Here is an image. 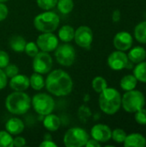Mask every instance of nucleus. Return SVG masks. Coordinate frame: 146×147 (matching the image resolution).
<instances>
[{
    "mask_svg": "<svg viewBox=\"0 0 146 147\" xmlns=\"http://www.w3.org/2000/svg\"><path fill=\"white\" fill-rule=\"evenodd\" d=\"M57 8L59 11L63 15L70 14L74 8L73 0H58Z\"/></svg>",
    "mask_w": 146,
    "mask_h": 147,
    "instance_id": "nucleus-26",
    "label": "nucleus"
},
{
    "mask_svg": "<svg viewBox=\"0 0 146 147\" xmlns=\"http://www.w3.org/2000/svg\"><path fill=\"white\" fill-rule=\"evenodd\" d=\"M0 147H13V137L6 130L0 131Z\"/></svg>",
    "mask_w": 146,
    "mask_h": 147,
    "instance_id": "nucleus-28",
    "label": "nucleus"
},
{
    "mask_svg": "<svg viewBox=\"0 0 146 147\" xmlns=\"http://www.w3.org/2000/svg\"><path fill=\"white\" fill-rule=\"evenodd\" d=\"M57 62L62 66H71L74 64L76 59V50L74 47L69 42L59 45L54 53Z\"/></svg>",
    "mask_w": 146,
    "mask_h": 147,
    "instance_id": "nucleus-8",
    "label": "nucleus"
},
{
    "mask_svg": "<svg viewBox=\"0 0 146 147\" xmlns=\"http://www.w3.org/2000/svg\"><path fill=\"white\" fill-rule=\"evenodd\" d=\"M31 106L37 114L45 116L52 113L55 109V101L49 94L38 93L31 99Z\"/></svg>",
    "mask_w": 146,
    "mask_h": 147,
    "instance_id": "nucleus-6",
    "label": "nucleus"
},
{
    "mask_svg": "<svg viewBox=\"0 0 146 147\" xmlns=\"http://www.w3.org/2000/svg\"><path fill=\"white\" fill-rule=\"evenodd\" d=\"M98 102L100 109L103 113L108 115H113L120 109L121 96L117 90L107 87L100 93Z\"/></svg>",
    "mask_w": 146,
    "mask_h": 147,
    "instance_id": "nucleus-2",
    "label": "nucleus"
},
{
    "mask_svg": "<svg viewBox=\"0 0 146 147\" xmlns=\"http://www.w3.org/2000/svg\"><path fill=\"white\" fill-rule=\"evenodd\" d=\"M9 64V56L8 53L3 50H0V68L3 69Z\"/></svg>",
    "mask_w": 146,
    "mask_h": 147,
    "instance_id": "nucleus-34",
    "label": "nucleus"
},
{
    "mask_svg": "<svg viewBox=\"0 0 146 147\" xmlns=\"http://www.w3.org/2000/svg\"><path fill=\"white\" fill-rule=\"evenodd\" d=\"M26 146V140L22 136H16L15 139L13 138V146L23 147Z\"/></svg>",
    "mask_w": 146,
    "mask_h": 147,
    "instance_id": "nucleus-37",
    "label": "nucleus"
},
{
    "mask_svg": "<svg viewBox=\"0 0 146 147\" xmlns=\"http://www.w3.org/2000/svg\"><path fill=\"white\" fill-rule=\"evenodd\" d=\"M77 46L83 48H89L93 41L92 29L88 26H80L75 29L73 39Z\"/></svg>",
    "mask_w": 146,
    "mask_h": 147,
    "instance_id": "nucleus-11",
    "label": "nucleus"
},
{
    "mask_svg": "<svg viewBox=\"0 0 146 147\" xmlns=\"http://www.w3.org/2000/svg\"><path fill=\"white\" fill-rule=\"evenodd\" d=\"M24 52L25 53L31 57V58H34L39 52H40V49L36 44V42H34V41H29V42H27L26 43V46H25V49H24Z\"/></svg>",
    "mask_w": 146,
    "mask_h": 147,
    "instance_id": "nucleus-29",
    "label": "nucleus"
},
{
    "mask_svg": "<svg viewBox=\"0 0 146 147\" xmlns=\"http://www.w3.org/2000/svg\"><path fill=\"white\" fill-rule=\"evenodd\" d=\"M9 87L14 91H25L30 86L29 78L23 74H17L10 78Z\"/></svg>",
    "mask_w": 146,
    "mask_h": 147,
    "instance_id": "nucleus-15",
    "label": "nucleus"
},
{
    "mask_svg": "<svg viewBox=\"0 0 146 147\" xmlns=\"http://www.w3.org/2000/svg\"><path fill=\"white\" fill-rule=\"evenodd\" d=\"M26 43H27L26 40L22 35H17V34L11 36L9 40V45L10 49L15 53L24 52Z\"/></svg>",
    "mask_w": 146,
    "mask_h": 147,
    "instance_id": "nucleus-20",
    "label": "nucleus"
},
{
    "mask_svg": "<svg viewBox=\"0 0 146 147\" xmlns=\"http://www.w3.org/2000/svg\"><path fill=\"white\" fill-rule=\"evenodd\" d=\"M133 75L138 81L146 83V62L142 61L138 63L133 70Z\"/></svg>",
    "mask_w": 146,
    "mask_h": 147,
    "instance_id": "nucleus-25",
    "label": "nucleus"
},
{
    "mask_svg": "<svg viewBox=\"0 0 146 147\" xmlns=\"http://www.w3.org/2000/svg\"><path fill=\"white\" fill-rule=\"evenodd\" d=\"M58 145L52 141V140H44L40 144V147H57Z\"/></svg>",
    "mask_w": 146,
    "mask_h": 147,
    "instance_id": "nucleus-38",
    "label": "nucleus"
},
{
    "mask_svg": "<svg viewBox=\"0 0 146 147\" xmlns=\"http://www.w3.org/2000/svg\"><path fill=\"white\" fill-rule=\"evenodd\" d=\"M59 22V16L51 10H45L34 19V28L41 33H53L58 28Z\"/></svg>",
    "mask_w": 146,
    "mask_h": 147,
    "instance_id": "nucleus-4",
    "label": "nucleus"
},
{
    "mask_svg": "<svg viewBox=\"0 0 146 147\" xmlns=\"http://www.w3.org/2000/svg\"><path fill=\"white\" fill-rule=\"evenodd\" d=\"M52 58L46 52H39L33 59L32 67L34 72L40 74H46L51 71L52 67Z\"/></svg>",
    "mask_w": 146,
    "mask_h": 147,
    "instance_id": "nucleus-9",
    "label": "nucleus"
},
{
    "mask_svg": "<svg viewBox=\"0 0 146 147\" xmlns=\"http://www.w3.org/2000/svg\"><path fill=\"white\" fill-rule=\"evenodd\" d=\"M36 44L40 50L51 53L59 46V38L53 33H42L37 37Z\"/></svg>",
    "mask_w": 146,
    "mask_h": 147,
    "instance_id": "nucleus-10",
    "label": "nucleus"
},
{
    "mask_svg": "<svg viewBox=\"0 0 146 147\" xmlns=\"http://www.w3.org/2000/svg\"><path fill=\"white\" fill-rule=\"evenodd\" d=\"M8 84V77L6 76L4 71L0 68V90L4 89Z\"/></svg>",
    "mask_w": 146,
    "mask_h": 147,
    "instance_id": "nucleus-36",
    "label": "nucleus"
},
{
    "mask_svg": "<svg viewBox=\"0 0 146 147\" xmlns=\"http://www.w3.org/2000/svg\"><path fill=\"white\" fill-rule=\"evenodd\" d=\"M29 84L34 90H40L45 87V79L42 77V74L34 72L29 78Z\"/></svg>",
    "mask_w": 146,
    "mask_h": 147,
    "instance_id": "nucleus-22",
    "label": "nucleus"
},
{
    "mask_svg": "<svg viewBox=\"0 0 146 147\" xmlns=\"http://www.w3.org/2000/svg\"><path fill=\"white\" fill-rule=\"evenodd\" d=\"M90 135L92 139L97 140L100 143H106L110 140L112 136V130L108 125L96 124L92 127L90 130Z\"/></svg>",
    "mask_w": 146,
    "mask_h": 147,
    "instance_id": "nucleus-13",
    "label": "nucleus"
},
{
    "mask_svg": "<svg viewBox=\"0 0 146 147\" xmlns=\"http://www.w3.org/2000/svg\"><path fill=\"white\" fill-rule=\"evenodd\" d=\"M121 105L127 113H136L145 105V98L139 90L126 91L121 98Z\"/></svg>",
    "mask_w": 146,
    "mask_h": 147,
    "instance_id": "nucleus-5",
    "label": "nucleus"
},
{
    "mask_svg": "<svg viewBox=\"0 0 146 147\" xmlns=\"http://www.w3.org/2000/svg\"><path fill=\"white\" fill-rule=\"evenodd\" d=\"M135 121L140 125H146V109L143 108L135 113Z\"/></svg>",
    "mask_w": 146,
    "mask_h": 147,
    "instance_id": "nucleus-33",
    "label": "nucleus"
},
{
    "mask_svg": "<svg viewBox=\"0 0 146 147\" xmlns=\"http://www.w3.org/2000/svg\"><path fill=\"white\" fill-rule=\"evenodd\" d=\"M123 143L125 147H145L146 139L142 134L135 133L127 135Z\"/></svg>",
    "mask_w": 146,
    "mask_h": 147,
    "instance_id": "nucleus-17",
    "label": "nucleus"
},
{
    "mask_svg": "<svg viewBox=\"0 0 146 147\" xmlns=\"http://www.w3.org/2000/svg\"><path fill=\"white\" fill-rule=\"evenodd\" d=\"M3 69H4L3 71H4L6 76L8 78H13L14 76H15V75H17L19 73V68L15 64H9Z\"/></svg>",
    "mask_w": 146,
    "mask_h": 147,
    "instance_id": "nucleus-32",
    "label": "nucleus"
},
{
    "mask_svg": "<svg viewBox=\"0 0 146 147\" xmlns=\"http://www.w3.org/2000/svg\"><path fill=\"white\" fill-rule=\"evenodd\" d=\"M120 16H121V14H120V11L119 9H115L113 14H112V20L114 22H119L120 21Z\"/></svg>",
    "mask_w": 146,
    "mask_h": 147,
    "instance_id": "nucleus-39",
    "label": "nucleus"
},
{
    "mask_svg": "<svg viewBox=\"0 0 146 147\" xmlns=\"http://www.w3.org/2000/svg\"><path fill=\"white\" fill-rule=\"evenodd\" d=\"M74 34L75 29L70 25H63L58 32V37L63 42H71L74 39Z\"/></svg>",
    "mask_w": 146,
    "mask_h": 147,
    "instance_id": "nucleus-21",
    "label": "nucleus"
},
{
    "mask_svg": "<svg viewBox=\"0 0 146 147\" xmlns=\"http://www.w3.org/2000/svg\"><path fill=\"white\" fill-rule=\"evenodd\" d=\"M138 80L134 77V75H126L120 80V87L125 91H129L134 90L137 86Z\"/></svg>",
    "mask_w": 146,
    "mask_h": 147,
    "instance_id": "nucleus-23",
    "label": "nucleus"
},
{
    "mask_svg": "<svg viewBox=\"0 0 146 147\" xmlns=\"http://www.w3.org/2000/svg\"><path fill=\"white\" fill-rule=\"evenodd\" d=\"M89 134L82 127H71L68 129L63 138L64 144L66 147L85 146L89 140Z\"/></svg>",
    "mask_w": 146,
    "mask_h": 147,
    "instance_id": "nucleus-7",
    "label": "nucleus"
},
{
    "mask_svg": "<svg viewBox=\"0 0 146 147\" xmlns=\"http://www.w3.org/2000/svg\"><path fill=\"white\" fill-rule=\"evenodd\" d=\"M108 65L114 71L128 68L131 65L127 55L123 51H114L108 58Z\"/></svg>",
    "mask_w": 146,
    "mask_h": 147,
    "instance_id": "nucleus-12",
    "label": "nucleus"
},
{
    "mask_svg": "<svg viewBox=\"0 0 146 147\" xmlns=\"http://www.w3.org/2000/svg\"><path fill=\"white\" fill-rule=\"evenodd\" d=\"M135 39L142 44H146V21L139 22L134 28Z\"/></svg>",
    "mask_w": 146,
    "mask_h": 147,
    "instance_id": "nucleus-24",
    "label": "nucleus"
},
{
    "mask_svg": "<svg viewBox=\"0 0 146 147\" xmlns=\"http://www.w3.org/2000/svg\"><path fill=\"white\" fill-rule=\"evenodd\" d=\"M25 125L23 121L16 117L10 118L5 123V130L11 135H19L23 132Z\"/></svg>",
    "mask_w": 146,
    "mask_h": 147,
    "instance_id": "nucleus-16",
    "label": "nucleus"
},
{
    "mask_svg": "<svg viewBox=\"0 0 146 147\" xmlns=\"http://www.w3.org/2000/svg\"><path fill=\"white\" fill-rule=\"evenodd\" d=\"M46 90L55 96H66L73 90L71 77L61 69L52 71L45 80Z\"/></svg>",
    "mask_w": 146,
    "mask_h": 147,
    "instance_id": "nucleus-1",
    "label": "nucleus"
},
{
    "mask_svg": "<svg viewBox=\"0 0 146 147\" xmlns=\"http://www.w3.org/2000/svg\"><path fill=\"white\" fill-rule=\"evenodd\" d=\"M85 146L86 147H100L101 146V143H100V142H98L97 140H94V139H91V140H89H89L87 141V143H86Z\"/></svg>",
    "mask_w": 146,
    "mask_h": 147,
    "instance_id": "nucleus-40",
    "label": "nucleus"
},
{
    "mask_svg": "<svg viewBox=\"0 0 146 147\" xmlns=\"http://www.w3.org/2000/svg\"><path fill=\"white\" fill-rule=\"evenodd\" d=\"M31 107V98L23 91H14L5 100L6 109L15 115L26 114Z\"/></svg>",
    "mask_w": 146,
    "mask_h": 147,
    "instance_id": "nucleus-3",
    "label": "nucleus"
},
{
    "mask_svg": "<svg viewBox=\"0 0 146 147\" xmlns=\"http://www.w3.org/2000/svg\"><path fill=\"white\" fill-rule=\"evenodd\" d=\"M7 1H9V0H0V3H5Z\"/></svg>",
    "mask_w": 146,
    "mask_h": 147,
    "instance_id": "nucleus-41",
    "label": "nucleus"
},
{
    "mask_svg": "<svg viewBox=\"0 0 146 147\" xmlns=\"http://www.w3.org/2000/svg\"><path fill=\"white\" fill-rule=\"evenodd\" d=\"M8 14H9L8 7L3 3H0V22L5 20L8 16Z\"/></svg>",
    "mask_w": 146,
    "mask_h": 147,
    "instance_id": "nucleus-35",
    "label": "nucleus"
},
{
    "mask_svg": "<svg viewBox=\"0 0 146 147\" xmlns=\"http://www.w3.org/2000/svg\"><path fill=\"white\" fill-rule=\"evenodd\" d=\"M37 5L43 10H50L56 7L58 0H36Z\"/></svg>",
    "mask_w": 146,
    "mask_h": 147,
    "instance_id": "nucleus-31",
    "label": "nucleus"
},
{
    "mask_svg": "<svg viewBox=\"0 0 146 147\" xmlns=\"http://www.w3.org/2000/svg\"><path fill=\"white\" fill-rule=\"evenodd\" d=\"M127 57L129 61L132 63H135V64L140 63L146 59L145 49L139 46L135 47L129 51Z\"/></svg>",
    "mask_w": 146,
    "mask_h": 147,
    "instance_id": "nucleus-19",
    "label": "nucleus"
},
{
    "mask_svg": "<svg viewBox=\"0 0 146 147\" xmlns=\"http://www.w3.org/2000/svg\"><path fill=\"white\" fill-rule=\"evenodd\" d=\"M133 36L126 31H121L117 33L114 37V46L117 50L120 51H127L133 46Z\"/></svg>",
    "mask_w": 146,
    "mask_h": 147,
    "instance_id": "nucleus-14",
    "label": "nucleus"
},
{
    "mask_svg": "<svg viewBox=\"0 0 146 147\" xmlns=\"http://www.w3.org/2000/svg\"><path fill=\"white\" fill-rule=\"evenodd\" d=\"M43 126L49 132H55L59 130L61 126V121L59 116L53 114H49L45 115L43 120Z\"/></svg>",
    "mask_w": 146,
    "mask_h": 147,
    "instance_id": "nucleus-18",
    "label": "nucleus"
},
{
    "mask_svg": "<svg viewBox=\"0 0 146 147\" xmlns=\"http://www.w3.org/2000/svg\"><path fill=\"white\" fill-rule=\"evenodd\" d=\"M107 87H108V83L103 77L97 76L94 78V79L92 80V88L98 94H100Z\"/></svg>",
    "mask_w": 146,
    "mask_h": 147,
    "instance_id": "nucleus-27",
    "label": "nucleus"
},
{
    "mask_svg": "<svg viewBox=\"0 0 146 147\" xmlns=\"http://www.w3.org/2000/svg\"><path fill=\"white\" fill-rule=\"evenodd\" d=\"M126 136H127V134L123 129L116 128L114 131H112L111 139H113L114 141H115L116 143H123L125 141Z\"/></svg>",
    "mask_w": 146,
    "mask_h": 147,
    "instance_id": "nucleus-30",
    "label": "nucleus"
}]
</instances>
